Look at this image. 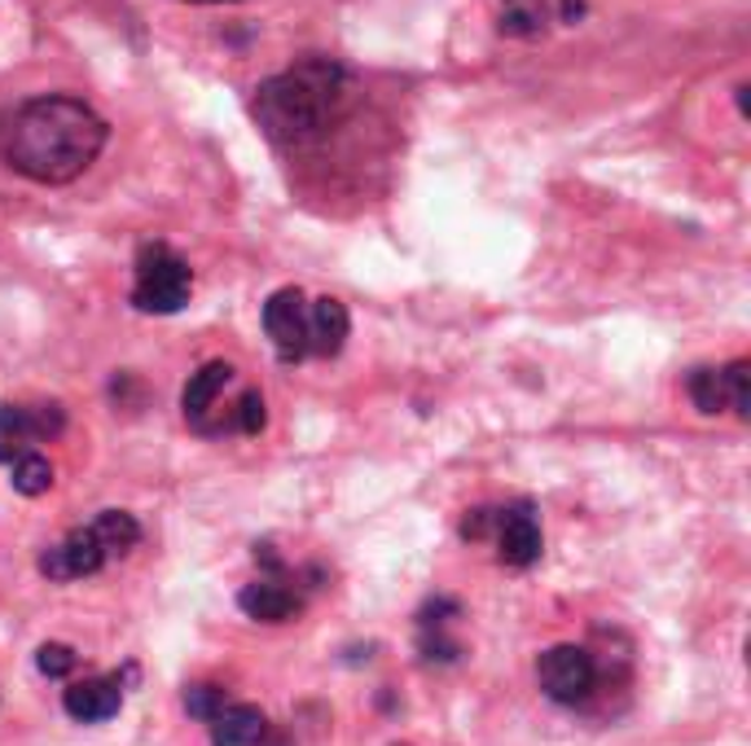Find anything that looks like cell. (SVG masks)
<instances>
[{
    "label": "cell",
    "instance_id": "cell-21",
    "mask_svg": "<svg viewBox=\"0 0 751 746\" xmlns=\"http://www.w3.org/2000/svg\"><path fill=\"white\" fill-rule=\"evenodd\" d=\"M264 422H268V413H264V395H259V391H247V395L238 400V408H234V426H238L243 435H259V431H264Z\"/></svg>",
    "mask_w": 751,
    "mask_h": 746
},
{
    "label": "cell",
    "instance_id": "cell-22",
    "mask_svg": "<svg viewBox=\"0 0 751 746\" xmlns=\"http://www.w3.org/2000/svg\"><path fill=\"white\" fill-rule=\"evenodd\" d=\"M497 531V509H471L466 518H462V536L466 540H484V536H493Z\"/></svg>",
    "mask_w": 751,
    "mask_h": 746
},
{
    "label": "cell",
    "instance_id": "cell-16",
    "mask_svg": "<svg viewBox=\"0 0 751 746\" xmlns=\"http://www.w3.org/2000/svg\"><path fill=\"white\" fill-rule=\"evenodd\" d=\"M690 400L699 404V413H721V408H730L726 370H695L690 373Z\"/></svg>",
    "mask_w": 751,
    "mask_h": 746
},
{
    "label": "cell",
    "instance_id": "cell-24",
    "mask_svg": "<svg viewBox=\"0 0 751 746\" xmlns=\"http://www.w3.org/2000/svg\"><path fill=\"white\" fill-rule=\"evenodd\" d=\"M440 615H457V602H449V598H435V602H426V607H422V615H418V620H422V628H440Z\"/></svg>",
    "mask_w": 751,
    "mask_h": 746
},
{
    "label": "cell",
    "instance_id": "cell-26",
    "mask_svg": "<svg viewBox=\"0 0 751 746\" xmlns=\"http://www.w3.org/2000/svg\"><path fill=\"white\" fill-rule=\"evenodd\" d=\"M580 13H585V0H563V18H567V22H576Z\"/></svg>",
    "mask_w": 751,
    "mask_h": 746
},
{
    "label": "cell",
    "instance_id": "cell-2",
    "mask_svg": "<svg viewBox=\"0 0 751 746\" xmlns=\"http://www.w3.org/2000/svg\"><path fill=\"white\" fill-rule=\"evenodd\" d=\"M348 102V71L330 58H308L286 75H272L255 93V120L277 145H304L321 136Z\"/></svg>",
    "mask_w": 751,
    "mask_h": 746
},
{
    "label": "cell",
    "instance_id": "cell-18",
    "mask_svg": "<svg viewBox=\"0 0 751 746\" xmlns=\"http://www.w3.org/2000/svg\"><path fill=\"white\" fill-rule=\"evenodd\" d=\"M545 27V13L532 4V0H514L505 13H501V31L505 35H536Z\"/></svg>",
    "mask_w": 751,
    "mask_h": 746
},
{
    "label": "cell",
    "instance_id": "cell-12",
    "mask_svg": "<svg viewBox=\"0 0 751 746\" xmlns=\"http://www.w3.org/2000/svg\"><path fill=\"white\" fill-rule=\"evenodd\" d=\"M229 377H234V365H225V361H212V365H203L198 373H189V382H185V391H181V408H185V417H189L194 426L207 422V413L216 408V395L225 391Z\"/></svg>",
    "mask_w": 751,
    "mask_h": 746
},
{
    "label": "cell",
    "instance_id": "cell-29",
    "mask_svg": "<svg viewBox=\"0 0 751 746\" xmlns=\"http://www.w3.org/2000/svg\"><path fill=\"white\" fill-rule=\"evenodd\" d=\"M510 4H514V0H510Z\"/></svg>",
    "mask_w": 751,
    "mask_h": 746
},
{
    "label": "cell",
    "instance_id": "cell-11",
    "mask_svg": "<svg viewBox=\"0 0 751 746\" xmlns=\"http://www.w3.org/2000/svg\"><path fill=\"white\" fill-rule=\"evenodd\" d=\"M268 738V721L250 703H225V712L212 721V746H259Z\"/></svg>",
    "mask_w": 751,
    "mask_h": 746
},
{
    "label": "cell",
    "instance_id": "cell-1",
    "mask_svg": "<svg viewBox=\"0 0 751 746\" xmlns=\"http://www.w3.org/2000/svg\"><path fill=\"white\" fill-rule=\"evenodd\" d=\"M106 120L75 97H31L0 120V163L35 185L84 176L106 149Z\"/></svg>",
    "mask_w": 751,
    "mask_h": 746
},
{
    "label": "cell",
    "instance_id": "cell-20",
    "mask_svg": "<svg viewBox=\"0 0 751 746\" xmlns=\"http://www.w3.org/2000/svg\"><path fill=\"white\" fill-rule=\"evenodd\" d=\"M726 391H730V404L739 417H751V365L748 361H734L726 370Z\"/></svg>",
    "mask_w": 751,
    "mask_h": 746
},
{
    "label": "cell",
    "instance_id": "cell-4",
    "mask_svg": "<svg viewBox=\"0 0 751 746\" xmlns=\"http://www.w3.org/2000/svg\"><path fill=\"white\" fill-rule=\"evenodd\" d=\"M536 681L545 690L549 703H563V707H576L594 694V681H598V667H594V654L585 645H554L536 659Z\"/></svg>",
    "mask_w": 751,
    "mask_h": 746
},
{
    "label": "cell",
    "instance_id": "cell-9",
    "mask_svg": "<svg viewBox=\"0 0 751 746\" xmlns=\"http://www.w3.org/2000/svg\"><path fill=\"white\" fill-rule=\"evenodd\" d=\"M348 308L330 294H321L317 303H308V352L312 356H339L343 343H348Z\"/></svg>",
    "mask_w": 751,
    "mask_h": 746
},
{
    "label": "cell",
    "instance_id": "cell-14",
    "mask_svg": "<svg viewBox=\"0 0 751 746\" xmlns=\"http://www.w3.org/2000/svg\"><path fill=\"white\" fill-rule=\"evenodd\" d=\"M93 536L106 549V558H124L127 549L141 540V527H136V518L127 509H102L97 522H93Z\"/></svg>",
    "mask_w": 751,
    "mask_h": 746
},
{
    "label": "cell",
    "instance_id": "cell-6",
    "mask_svg": "<svg viewBox=\"0 0 751 746\" xmlns=\"http://www.w3.org/2000/svg\"><path fill=\"white\" fill-rule=\"evenodd\" d=\"M106 567V549L97 545V536H93V527H80V531H71L62 545H53V549H44L40 553V571L49 576V580H80V576H93V571H102Z\"/></svg>",
    "mask_w": 751,
    "mask_h": 746
},
{
    "label": "cell",
    "instance_id": "cell-15",
    "mask_svg": "<svg viewBox=\"0 0 751 746\" xmlns=\"http://www.w3.org/2000/svg\"><path fill=\"white\" fill-rule=\"evenodd\" d=\"M49 488H53V466H49V457L22 453V457L13 462V493H22V497H44Z\"/></svg>",
    "mask_w": 751,
    "mask_h": 746
},
{
    "label": "cell",
    "instance_id": "cell-25",
    "mask_svg": "<svg viewBox=\"0 0 751 746\" xmlns=\"http://www.w3.org/2000/svg\"><path fill=\"white\" fill-rule=\"evenodd\" d=\"M255 562H259V567H268L272 576H281V558H277V549H272V545H255Z\"/></svg>",
    "mask_w": 751,
    "mask_h": 746
},
{
    "label": "cell",
    "instance_id": "cell-5",
    "mask_svg": "<svg viewBox=\"0 0 751 746\" xmlns=\"http://www.w3.org/2000/svg\"><path fill=\"white\" fill-rule=\"evenodd\" d=\"M264 330L277 348L281 361H304L308 356V303L295 286L268 294L264 303Z\"/></svg>",
    "mask_w": 751,
    "mask_h": 746
},
{
    "label": "cell",
    "instance_id": "cell-3",
    "mask_svg": "<svg viewBox=\"0 0 751 746\" xmlns=\"http://www.w3.org/2000/svg\"><path fill=\"white\" fill-rule=\"evenodd\" d=\"M189 286H194V272L176 250L163 247V242L141 247L136 281H132V308L136 312H154V317L181 312L189 303Z\"/></svg>",
    "mask_w": 751,
    "mask_h": 746
},
{
    "label": "cell",
    "instance_id": "cell-13",
    "mask_svg": "<svg viewBox=\"0 0 751 746\" xmlns=\"http://www.w3.org/2000/svg\"><path fill=\"white\" fill-rule=\"evenodd\" d=\"M31 444H40L31 408L0 404V462H9V466H13L22 453H31Z\"/></svg>",
    "mask_w": 751,
    "mask_h": 746
},
{
    "label": "cell",
    "instance_id": "cell-27",
    "mask_svg": "<svg viewBox=\"0 0 751 746\" xmlns=\"http://www.w3.org/2000/svg\"><path fill=\"white\" fill-rule=\"evenodd\" d=\"M748 93H751V89H739V111H743V115H751V102H748Z\"/></svg>",
    "mask_w": 751,
    "mask_h": 746
},
{
    "label": "cell",
    "instance_id": "cell-19",
    "mask_svg": "<svg viewBox=\"0 0 751 746\" xmlns=\"http://www.w3.org/2000/svg\"><path fill=\"white\" fill-rule=\"evenodd\" d=\"M75 663H80V654L71 650V645H62V641H49V645H40L35 650V667L44 672V676H71L75 672Z\"/></svg>",
    "mask_w": 751,
    "mask_h": 746
},
{
    "label": "cell",
    "instance_id": "cell-7",
    "mask_svg": "<svg viewBox=\"0 0 751 746\" xmlns=\"http://www.w3.org/2000/svg\"><path fill=\"white\" fill-rule=\"evenodd\" d=\"M62 707L71 721L80 725H102L111 716H120L124 707V681L120 676H84L62 694Z\"/></svg>",
    "mask_w": 751,
    "mask_h": 746
},
{
    "label": "cell",
    "instance_id": "cell-28",
    "mask_svg": "<svg viewBox=\"0 0 751 746\" xmlns=\"http://www.w3.org/2000/svg\"><path fill=\"white\" fill-rule=\"evenodd\" d=\"M189 4H225V0H189Z\"/></svg>",
    "mask_w": 751,
    "mask_h": 746
},
{
    "label": "cell",
    "instance_id": "cell-23",
    "mask_svg": "<svg viewBox=\"0 0 751 746\" xmlns=\"http://www.w3.org/2000/svg\"><path fill=\"white\" fill-rule=\"evenodd\" d=\"M422 654H426V659H440V663H449V659H457L462 650H457V641H444L440 632H435V636L426 632V636H422Z\"/></svg>",
    "mask_w": 751,
    "mask_h": 746
},
{
    "label": "cell",
    "instance_id": "cell-10",
    "mask_svg": "<svg viewBox=\"0 0 751 746\" xmlns=\"http://www.w3.org/2000/svg\"><path fill=\"white\" fill-rule=\"evenodd\" d=\"M238 607L243 615L259 623H286L290 615H299V598L281 584V580H255L238 593Z\"/></svg>",
    "mask_w": 751,
    "mask_h": 746
},
{
    "label": "cell",
    "instance_id": "cell-8",
    "mask_svg": "<svg viewBox=\"0 0 751 746\" xmlns=\"http://www.w3.org/2000/svg\"><path fill=\"white\" fill-rule=\"evenodd\" d=\"M497 558L505 567H532L541 558V527L532 505L497 509Z\"/></svg>",
    "mask_w": 751,
    "mask_h": 746
},
{
    "label": "cell",
    "instance_id": "cell-17",
    "mask_svg": "<svg viewBox=\"0 0 751 746\" xmlns=\"http://www.w3.org/2000/svg\"><path fill=\"white\" fill-rule=\"evenodd\" d=\"M181 703H185V712H189L194 721H207V725H212V721H216V716L225 712V690H220V685H207V681H203V685H189Z\"/></svg>",
    "mask_w": 751,
    "mask_h": 746
}]
</instances>
